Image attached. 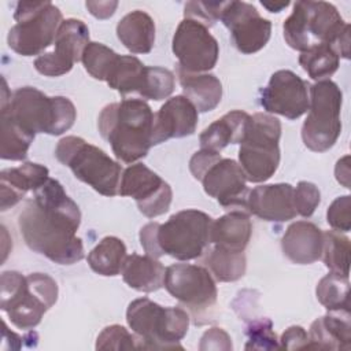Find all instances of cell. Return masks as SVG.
Returning <instances> with one entry per match:
<instances>
[{
  "label": "cell",
  "mask_w": 351,
  "mask_h": 351,
  "mask_svg": "<svg viewBox=\"0 0 351 351\" xmlns=\"http://www.w3.org/2000/svg\"><path fill=\"white\" fill-rule=\"evenodd\" d=\"M18 215L26 245L59 265H73L84 258V244L77 236L81 211L58 180L48 178L34 192Z\"/></svg>",
  "instance_id": "1"
},
{
  "label": "cell",
  "mask_w": 351,
  "mask_h": 351,
  "mask_svg": "<svg viewBox=\"0 0 351 351\" xmlns=\"http://www.w3.org/2000/svg\"><path fill=\"white\" fill-rule=\"evenodd\" d=\"M213 218L199 210H182L165 223L149 222L140 229V243L145 255H170L178 261L200 258L211 245Z\"/></svg>",
  "instance_id": "2"
},
{
  "label": "cell",
  "mask_w": 351,
  "mask_h": 351,
  "mask_svg": "<svg viewBox=\"0 0 351 351\" xmlns=\"http://www.w3.org/2000/svg\"><path fill=\"white\" fill-rule=\"evenodd\" d=\"M154 115L145 100L132 97L101 110L97 128L118 160L133 163L147 156L152 147Z\"/></svg>",
  "instance_id": "3"
},
{
  "label": "cell",
  "mask_w": 351,
  "mask_h": 351,
  "mask_svg": "<svg viewBox=\"0 0 351 351\" xmlns=\"http://www.w3.org/2000/svg\"><path fill=\"white\" fill-rule=\"evenodd\" d=\"M287 44L300 52L328 44L340 58L350 59V25L326 1L300 0L282 25Z\"/></svg>",
  "instance_id": "4"
},
{
  "label": "cell",
  "mask_w": 351,
  "mask_h": 351,
  "mask_svg": "<svg viewBox=\"0 0 351 351\" xmlns=\"http://www.w3.org/2000/svg\"><path fill=\"white\" fill-rule=\"evenodd\" d=\"M0 110L7 111L21 128L33 136L36 133L59 136L67 132L77 118V110L69 97H49L33 86H22L11 93L4 78Z\"/></svg>",
  "instance_id": "5"
},
{
  "label": "cell",
  "mask_w": 351,
  "mask_h": 351,
  "mask_svg": "<svg viewBox=\"0 0 351 351\" xmlns=\"http://www.w3.org/2000/svg\"><path fill=\"white\" fill-rule=\"evenodd\" d=\"M0 308L19 329H33L58 300V284L45 273H1Z\"/></svg>",
  "instance_id": "6"
},
{
  "label": "cell",
  "mask_w": 351,
  "mask_h": 351,
  "mask_svg": "<svg viewBox=\"0 0 351 351\" xmlns=\"http://www.w3.org/2000/svg\"><path fill=\"white\" fill-rule=\"evenodd\" d=\"M126 321L133 330L137 350H182L180 341L188 332L189 314L181 307H163L148 298L129 303Z\"/></svg>",
  "instance_id": "7"
},
{
  "label": "cell",
  "mask_w": 351,
  "mask_h": 351,
  "mask_svg": "<svg viewBox=\"0 0 351 351\" xmlns=\"http://www.w3.org/2000/svg\"><path fill=\"white\" fill-rule=\"evenodd\" d=\"M56 159L67 166L74 177L103 196H115L119 191L122 167L103 149L77 136H66L55 148Z\"/></svg>",
  "instance_id": "8"
},
{
  "label": "cell",
  "mask_w": 351,
  "mask_h": 351,
  "mask_svg": "<svg viewBox=\"0 0 351 351\" xmlns=\"http://www.w3.org/2000/svg\"><path fill=\"white\" fill-rule=\"evenodd\" d=\"M281 122L278 118L256 112L250 115L240 143L239 160L250 182H265L280 165Z\"/></svg>",
  "instance_id": "9"
},
{
  "label": "cell",
  "mask_w": 351,
  "mask_h": 351,
  "mask_svg": "<svg viewBox=\"0 0 351 351\" xmlns=\"http://www.w3.org/2000/svg\"><path fill=\"white\" fill-rule=\"evenodd\" d=\"M14 19L7 43L22 56L40 55L55 41L63 22L60 10L51 1H19Z\"/></svg>",
  "instance_id": "10"
},
{
  "label": "cell",
  "mask_w": 351,
  "mask_h": 351,
  "mask_svg": "<svg viewBox=\"0 0 351 351\" xmlns=\"http://www.w3.org/2000/svg\"><path fill=\"white\" fill-rule=\"evenodd\" d=\"M163 287L192 315L195 325L207 324L217 306L214 277L200 265L174 263L166 267Z\"/></svg>",
  "instance_id": "11"
},
{
  "label": "cell",
  "mask_w": 351,
  "mask_h": 351,
  "mask_svg": "<svg viewBox=\"0 0 351 351\" xmlns=\"http://www.w3.org/2000/svg\"><path fill=\"white\" fill-rule=\"evenodd\" d=\"M343 93L330 80L310 86L308 115L302 126V140L314 152L330 149L341 133Z\"/></svg>",
  "instance_id": "12"
},
{
  "label": "cell",
  "mask_w": 351,
  "mask_h": 351,
  "mask_svg": "<svg viewBox=\"0 0 351 351\" xmlns=\"http://www.w3.org/2000/svg\"><path fill=\"white\" fill-rule=\"evenodd\" d=\"M171 49L178 66L188 73H207L214 69L219 47L208 27L197 21L184 18L173 36Z\"/></svg>",
  "instance_id": "13"
},
{
  "label": "cell",
  "mask_w": 351,
  "mask_h": 351,
  "mask_svg": "<svg viewBox=\"0 0 351 351\" xmlns=\"http://www.w3.org/2000/svg\"><path fill=\"white\" fill-rule=\"evenodd\" d=\"M118 195L134 199L138 211L148 218L167 213L173 199L170 185L143 163L130 165L123 170Z\"/></svg>",
  "instance_id": "14"
},
{
  "label": "cell",
  "mask_w": 351,
  "mask_h": 351,
  "mask_svg": "<svg viewBox=\"0 0 351 351\" xmlns=\"http://www.w3.org/2000/svg\"><path fill=\"white\" fill-rule=\"evenodd\" d=\"M89 43V29L81 19H64L53 41V51L41 53L34 60V69L45 77L63 75L81 60Z\"/></svg>",
  "instance_id": "15"
},
{
  "label": "cell",
  "mask_w": 351,
  "mask_h": 351,
  "mask_svg": "<svg viewBox=\"0 0 351 351\" xmlns=\"http://www.w3.org/2000/svg\"><path fill=\"white\" fill-rule=\"evenodd\" d=\"M228 27L237 51L245 55L261 51L271 34V22L245 1H225L221 18Z\"/></svg>",
  "instance_id": "16"
},
{
  "label": "cell",
  "mask_w": 351,
  "mask_h": 351,
  "mask_svg": "<svg viewBox=\"0 0 351 351\" xmlns=\"http://www.w3.org/2000/svg\"><path fill=\"white\" fill-rule=\"evenodd\" d=\"M199 181L203 184L204 192L215 197L225 210L250 214L247 207L250 193L245 185L247 178L236 160L219 156L207 167Z\"/></svg>",
  "instance_id": "17"
},
{
  "label": "cell",
  "mask_w": 351,
  "mask_h": 351,
  "mask_svg": "<svg viewBox=\"0 0 351 351\" xmlns=\"http://www.w3.org/2000/svg\"><path fill=\"white\" fill-rule=\"evenodd\" d=\"M308 82L291 70L276 71L261 90V106L270 114L298 119L310 106Z\"/></svg>",
  "instance_id": "18"
},
{
  "label": "cell",
  "mask_w": 351,
  "mask_h": 351,
  "mask_svg": "<svg viewBox=\"0 0 351 351\" xmlns=\"http://www.w3.org/2000/svg\"><path fill=\"white\" fill-rule=\"evenodd\" d=\"M199 121L196 107L184 96L170 97L154 115L152 145L169 138H181L195 133Z\"/></svg>",
  "instance_id": "19"
},
{
  "label": "cell",
  "mask_w": 351,
  "mask_h": 351,
  "mask_svg": "<svg viewBox=\"0 0 351 351\" xmlns=\"http://www.w3.org/2000/svg\"><path fill=\"white\" fill-rule=\"evenodd\" d=\"M248 213L269 222H285L293 219L298 213L291 184L258 185L248 193Z\"/></svg>",
  "instance_id": "20"
},
{
  "label": "cell",
  "mask_w": 351,
  "mask_h": 351,
  "mask_svg": "<svg viewBox=\"0 0 351 351\" xmlns=\"http://www.w3.org/2000/svg\"><path fill=\"white\" fill-rule=\"evenodd\" d=\"M49 178V171L40 163L26 162L0 173V208L5 211L18 204L29 191H36Z\"/></svg>",
  "instance_id": "21"
},
{
  "label": "cell",
  "mask_w": 351,
  "mask_h": 351,
  "mask_svg": "<svg viewBox=\"0 0 351 351\" xmlns=\"http://www.w3.org/2000/svg\"><path fill=\"white\" fill-rule=\"evenodd\" d=\"M281 250L292 263H314L321 259L322 230L313 222L296 221L287 228L281 239Z\"/></svg>",
  "instance_id": "22"
},
{
  "label": "cell",
  "mask_w": 351,
  "mask_h": 351,
  "mask_svg": "<svg viewBox=\"0 0 351 351\" xmlns=\"http://www.w3.org/2000/svg\"><path fill=\"white\" fill-rule=\"evenodd\" d=\"M308 339V348L350 350V311H329L326 315L317 318L310 326Z\"/></svg>",
  "instance_id": "23"
},
{
  "label": "cell",
  "mask_w": 351,
  "mask_h": 351,
  "mask_svg": "<svg viewBox=\"0 0 351 351\" xmlns=\"http://www.w3.org/2000/svg\"><path fill=\"white\" fill-rule=\"evenodd\" d=\"M177 77L184 96L196 107L197 112L213 111L222 99V84L210 73H188L177 67Z\"/></svg>",
  "instance_id": "24"
},
{
  "label": "cell",
  "mask_w": 351,
  "mask_h": 351,
  "mask_svg": "<svg viewBox=\"0 0 351 351\" xmlns=\"http://www.w3.org/2000/svg\"><path fill=\"white\" fill-rule=\"evenodd\" d=\"M252 234L250 214L243 211H229L228 214L213 219L210 240L213 245L230 250L244 251Z\"/></svg>",
  "instance_id": "25"
},
{
  "label": "cell",
  "mask_w": 351,
  "mask_h": 351,
  "mask_svg": "<svg viewBox=\"0 0 351 351\" xmlns=\"http://www.w3.org/2000/svg\"><path fill=\"white\" fill-rule=\"evenodd\" d=\"M166 269L156 258L149 255H128L121 274L123 281L138 292H155L163 287Z\"/></svg>",
  "instance_id": "26"
},
{
  "label": "cell",
  "mask_w": 351,
  "mask_h": 351,
  "mask_svg": "<svg viewBox=\"0 0 351 351\" xmlns=\"http://www.w3.org/2000/svg\"><path fill=\"white\" fill-rule=\"evenodd\" d=\"M250 115L241 110H233L208 125L199 136L202 149L219 152L229 144H240Z\"/></svg>",
  "instance_id": "27"
},
{
  "label": "cell",
  "mask_w": 351,
  "mask_h": 351,
  "mask_svg": "<svg viewBox=\"0 0 351 351\" xmlns=\"http://www.w3.org/2000/svg\"><path fill=\"white\" fill-rule=\"evenodd\" d=\"M118 40L133 53H149L155 44V22L141 10L126 14L117 25Z\"/></svg>",
  "instance_id": "28"
},
{
  "label": "cell",
  "mask_w": 351,
  "mask_h": 351,
  "mask_svg": "<svg viewBox=\"0 0 351 351\" xmlns=\"http://www.w3.org/2000/svg\"><path fill=\"white\" fill-rule=\"evenodd\" d=\"M211 276L221 282H233L240 280L247 267L244 251H230L214 245L207 248L202 261Z\"/></svg>",
  "instance_id": "29"
},
{
  "label": "cell",
  "mask_w": 351,
  "mask_h": 351,
  "mask_svg": "<svg viewBox=\"0 0 351 351\" xmlns=\"http://www.w3.org/2000/svg\"><path fill=\"white\" fill-rule=\"evenodd\" d=\"M145 69L147 66L143 64L138 58L133 55H119L106 82L125 99L128 95H138L143 88Z\"/></svg>",
  "instance_id": "30"
},
{
  "label": "cell",
  "mask_w": 351,
  "mask_h": 351,
  "mask_svg": "<svg viewBox=\"0 0 351 351\" xmlns=\"http://www.w3.org/2000/svg\"><path fill=\"white\" fill-rule=\"evenodd\" d=\"M126 256V245L123 241L115 236H106L88 254L86 261L95 273L112 277L121 273Z\"/></svg>",
  "instance_id": "31"
},
{
  "label": "cell",
  "mask_w": 351,
  "mask_h": 351,
  "mask_svg": "<svg viewBox=\"0 0 351 351\" xmlns=\"http://www.w3.org/2000/svg\"><path fill=\"white\" fill-rule=\"evenodd\" d=\"M34 136L21 128L11 115L1 110V148L0 158L4 160H23L27 156Z\"/></svg>",
  "instance_id": "32"
},
{
  "label": "cell",
  "mask_w": 351,
  "mask_h": 351,
  "mask_svg": "<svg viewBox=\"0 0 351 351\" xmlns=\"http://www.w3.org/2000/svg\"><path fill=\"white\" fill-rule=\"evenodd\" d=\"M299 64L310 78L318 82L329 80V77L337 71L340 56L330 45L322 44L302 52L299 56Z\"/></svg>",
  "instance_id": "33"
},
{
  "label": "cell",
  "mask_w": 351,
  "mask_h": 351,
  "mask_svg": "<svg viewBox=\"0 0 351 351\" xmlns=\"http://www.w3.org/2000/svg\"><path fill=\"white\" fill-rule=\"evenodd\" d=\"M321 259L330 273L348 277L350 273V239L337 232H322Z\"/></svg>",
  "instance_id": "34"
},
{
  "label": "cell",
  "mask_w": 351,
  "mask_h": 351,
  "mask_svg": "<svg viewBox=\"0 0 351 351\" xmlns=\"http://www.w3.org/2000/svg\"><path fill=\"white\" fill-rule=\"evenodd\" d=\"M318 302L328 311H350V281L348 277L328 273L315 288Z\"/></svg>",
  "instance_id": "35"
},
{
  "label": "cell",
  "mask_w": 351,
  "mask_h": 351,
  "mask_svg": "<svg viewBox=\"0 0 351 351\" xmlns=\"http://www.w3.org/2000/svg\"><path fill=\"white\" fill-rule=\"evenodd\" d=\"M118 53H115L111 48L106 47L101 43L90 41L81 58L85 70L99 81H106L111 69L114 67Z\"/></svg>",
  "instance_id": "36"
},
{
  "label": "cell",
  "mask_w": 351,
  "mask_h": 351,
  "mask_svg": "<svg viewBox=\"0 0 351 351\" xmlns=\"http://www.w3.org/2000/svg\"><path fill=\"white\" fill-rule=\"evenodd\" d=\"M174 86L176 77L173 71L158 66H147L143 88L138 96H141L143 100H163L173 93Z\"/></svg>",
  "instance_id": "37"
},
{
  "label": "cell",
  "mask_w": 351,
  "mask_h": 351,
  "mask_svg": "<svg viewBox=\"0 0 351 351\" xmlns=\"http://www.w3.org/2000/svg\"><path fill=\"white\" fill-rule=\"evenodd\" d=\"M248 341L245 350H278V339L273 332V324L269 318H258L247 328Z\"/></svg>",
  "instance_id": "38"
},
{
  "label": "cell",
  "mask_w": 351,
  "mask_h": 351,
  "mask_svg": "<svg viewBox=\"0 0 351 351\" xmlns=\"http://www.w3.org/2000/svg\"><path fill=\"white\" fill-rule=\"evenodd\" d=\"M96 350H137L136 336L121 325L106 326L97 336Z\"/></svg>",
  "instance_id": "39"
},
{
  "label": "cell",
  "mask_w": 351,
  "mask_h": 351,
  "mask_svg": "<svg viewBox=\"0 0 351 351\" xmlns=\"http://www.w3.org/2000/svg\"><path fill=\"white\" fill-rule=\"evenodd\" d=\"M225 1H188L184 8V18L200 22L211 27L221 18Z\"/></svg>",
  "instance_id": "40"
},
{
  "label": "cell",
  "mask_w": 351,
  "mask_h": 351,
  "mask_svg": "<svg viewBox=\"0 0 351 351\" xmlns=\"http://www.w3.org/2000/svg\"><path fill=\"white\" fill-rule=\"evenodd\" d=\"M293 202L299 215L304 218L311 217L321 202L318 186L308 181H300L296 188H293Z\"/></svg>",
  "instance_id": "41"
},
{
  "label": "cell",
  "mask_w": 351,
  "mask_h": 351,
  "mask_svg": "<svg viewBox=\"0 0 351 351\" xmlns=\"http://www.w3.org/2000/svg\"><path fill=\"white\" fill-rule=\"evenodd\" d=\"M326 221L333 230L348 232L351 228V196L336 197L326 211Z\"/></svg>",
  "instance_id": "42"
},
{
  "label": "cell",
  "mask_w": 351,
  "mask_h": 351,
  "mask_svg": "<svg viewBox=\"0 0 351 351\" xmlns=\"http://www.w3.org/2000/svg\"><path fill=\"white\" fill-rule=\"evenodd\" d=\"M230 336L222 328H210L200 339V350H232Z\"/></svg>",
  "instance_id": "43"
},
{
  "label": "cell",
  "mask_w": 351,
  "mask_h": 351,
  "mask_svg": "<svg viewBox=\"0 0 351 351\" xmlns=\"http://www.w3.org/2000/svg\"><path fill=\"white\" fill-rule=\"evenodd\" d=\"M308 333L298 325L289 326L280 339V348L285 350H300V348H308Z\"/></svg>",
  "instance_id": "44"
},
{
  "label": "cell",
  "mask_w": 351,
  "mask_h": 351,
  "mask_svg": "<svg viewBox=\"0 0 351 351\" xmlns=\"http://www.w3.org/2000/svg\"><path fill=\"white\" fill-rule=\"evenodd\" d=\"M219 156H221L219 152L210 151V149L200 148V151H196L189 160V170H191L192 176L199 181L202 178V176L204 174V171L207 170V167Z\"/></svg>",
  "instance_id": "45"
},
{
  "label": "cell",
  "mask_w": 351,
  "mask_h": 351,
  "mask_svg": "<svg viewBox=\"0 0 351 351\" xmlns=\"http://www.w3.org/2000/svg\"><path fill=\"white\" fill-rule=\"evenodd\" d=\"M85 5L93 16L99 19H107L115 12L118 3L117 1H86Z\"/></svg>",
  "instance_id": "46"
},
{
  "label": "cell",
  "mask_w": 351,
  "mask_h": 351,
  "mask_svg": "<svg viewBox=\"0 0 351 351\" xmlns=\"http://www.w3.org/2000/svg\"><path fill=\"white\" fill-rule=\"evenodd\" d=\"M348 160L350 156H344L340 160H337L336 163V169H335V174H336V180L343 184L346 188H350V166H348Z\"/></svg>",
  "instance_id": "47"
},
{
  "label": "cell",
  "mask_w": 351,
  "mask_h": 351,
  "mask_svg": "<svg viewBox=\"0 0 351 351\" xmlns=\"http://www.w3.org/2000/svg\"><path fill=\"white\" fill-rule=\"evenodd\" d=\"M265 8H267L270 12H280L281 10H284L285 7H288V1H285V3H280V4H277V3H274V4H271V3H265V1H262L261 3Z\"/></svg>",
  "instance_id": "48"
}]
</instances>
